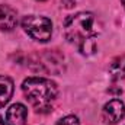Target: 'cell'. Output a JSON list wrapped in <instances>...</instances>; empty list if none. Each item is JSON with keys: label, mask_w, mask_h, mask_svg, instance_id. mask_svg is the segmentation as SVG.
I'll list each match as a JSON object with an SVG mask.
<instances>
[{"label": "cell", "mask_w": 125, "mask_h": 125, "mask_svg": "<svg viewBox=\"0 0 125 125\" xmlns=\"http://www.w3.org/2000/svg\"><path fill=\"white\" fill-rule=\"evenodd\" d=\"M102 33L99 18L90 12L74 13L64 21V36L82 55H92L97 50V36Z\"/></svg>", "instance_id": "cell-1"}, {"label": "cell", "mask_w": 125, "mask_h": 125, "mask_svg": "<svg viewBox=\"0 0 125 125\" xmlns=\"http://www.w3.org/2000/svg\"><path fill=\"white\" fill-rule=\"evenodd\" d=\"M22 90L28 102L36 112L45 114L52 111L58 96L57 84L45 77H28L22 83Z\"/></svg>", "instance_id": "cell-2"}, {"label": "cell", "mask_w": 125, "mask_h": 125, "mask_svg": "<svg viewBox=\"0 0 125 125\" xmlns=\"http://www.w3.org/2000/svg\"><path fill=\"white\" fill-rule=\"evenodd\" d=\"M22 28L32 39L38 42H48L52 35V22L47 16L28 15L22 19Z\"/></svg>", "instance_id": "cell-3"}, {"label": "cell", "mask_w": 125, "mask_h": 125, "mask_svg": "<svg viewBox=\"0 0 125 125\" xmlns=\"http://www.w3.org/2000/svg\"><path fill=\"white\" fill-rule=\"evenodd\" d=\"M31 65L35 70L60 74L64 70V57L60 52H57V50H45L42 52L32 55Z\"/></svg>", "instance_id": "cell-4"}, {"label": "cell", "mask_w": 125, "mask_h": 125, "mask_svg": "<svg viewBox=\"0 0 125 125\" xmlns=\"http://www.w3.org/2000/svg\"><path fill=\"white\" fill-rule=\"evenodd\" d=\"M125 116V105L121 99H112L105 103L102 109V119L108 125H115Z\"/></svg>", "instance_id": "cell-5"}, {"label": "cell", "mask_w": 125, "mask_h": 125, "mask_svg": "<svg viewBox=\"0 0 125 125\" xmlns=\"http://www.w3.org/2000/svg\"><path fill=\"white\" fill-rule=\"evenodd\" d=\"M28 109L22 103L12 105L6 112V124L7 125H26Z\"/></svg>", "instance_id": "cell-6"}, {"label": "cell", "mask_w": 125, "mask_h": 125, "mask_svg": "<svg viewBox=\"0 0 125 125\" xmlns=\"http://www.w3.org/2000/svg\"><path fill=\"white\" fill-rule=\"evenodd\" d=\"M16 23H18L16 12L7 4H0V31H13Z\"/></svg>", "instance_id": "cell-7"}, {"label": "cell", "mask_w": 125, "mask_h": 125, "mask_svg": "<svg viewBox=\"0 0 125 125\" xmlns=\"http://www.w3.org/2000/svg\"><path fill=\"white\" fill-rule=\"evenodd\" d=\"M109 77L114 83L125 80V57H116L109 65Z\"/></svg>", "instance_id": "cell-8"}, {"label": "cell", "mask_w": 125, "mask_h": 125, "mask_svg": "<svg viewBox=\"0 0 125 125\" xmlns=\"http://www.w3.org/2000/svg\"><path fill=\"white\" fill-rule=\"evenodd\" d=\"M13 94V82L7 76H0V108L6 106Z\"/></svg>", "instance_id": "cell-9"}, {"label": "cell", "mask_w": 125, "mask_h": 125, "mask_svg": "<svg viewBox=\"0 0 125 125\" xmlns=\"http://www.w3.org/2000/svg\"><path fill=\"white\" fill-rule=\"evenodd\" d=\"M55 125H80V121L76 115H67V116L61 118Z\"/></svg>", "instance_id": "cell-10"}, {"label": "cell", "mask_w": 125, "mask_h": 125, "mask_svg": "<svg viewBox=\"0 0 125 125\" xmlns=\"http://www.w3.org/2000/svg\"><path fill=\"white\" fill-rule=\"evenodd\" d=\"M0 125H6V121L1 118V115H0Z\"/></svg>", "instance_id": "cell-11"}, {"label": "cell", "mask_w": 125, "mask_h": 125, "mask_svg": "<svg viewBox=\"0 0 125 125\" xmlns=\"http://www.w3.org/2000/svg\"><path fill=\"white\" fill-rule=\"evenodd\" d=\"M121 1H122V4H124V7H125V0H121Z\"/></svg>", "instance_id": "cell-12"}, {"label": "cell", "mask_w": 125, "mask_h": 125, "mask_svg": "<svg viewBox=\"0 0 125 125\" xmlns=\"http://www.w3.org/2000/svg\"><path fill=\"white\" fill-rule=\"evenodd\" d=\"M38 1H44V0H38Z\"/></svg>", "instance_id": "cell-13"}]
</instances>
